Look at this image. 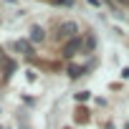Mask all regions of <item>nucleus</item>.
Here are the masks:
<instances>
[{"mask_svg": "<svg viewBox=\"0 0 129 129\" xmlns=\"http://www.w3.org/2000/svg\"><path fill=\"white\" fill-rule=\"evenodd\" d=\"M76 30H79V25L74 20H66V23H61L56 28V36L58 38H76Z\"/></svg>", "mask_w": 129, "mask_h": 129, "instance_id": "obj_1", "label": "nucleus"}, {"mask_svg": "<svg viewBox=\"0 0 129 129\" xmlns=\"http://www.w3.org/2000/svg\"><path fill=\"white\" fill-rule=\"evenodd\" d=\"M43 38H46V30H43L41 25H33V28H30V41H33V43H41Z\"/></svg>", "mask_w": 129, "mask_h": 129, "instance_id": "obj_3", "label": "nucleus"}, {"mask_svg": "<svg viewBox=\"0 0 129 129\" xmlns=\"http://www.w3.org/2000/svg\"><path fill=\"white\" fill-rule=\"evenodd\" d=\"M18 53H30V43L28 41H15V46H13Z\"/></svg>", "mask_w": 129, "mask_h": 129, "instance_id": "obj_5", "label": "nucleus"}, {"mask_svg": "<svg viewBox=\"0 0 129 129\" xmlns=\"http://www.w3.org/2000/svg\"><path fill=\"white\" fill-rule=\"evenodd\" d=\"M84 71H86V66H76V63H71V66H69V76H71V79H79Z\"/></svg>", "mask_w": 129, "mask_h": 129, "instance_id": "obj_4", "label": "nucleus"}, {"mask_svg": "<svg viewBox=\"0 0 129 129\" xmlns=\"http://www.w3.org/2000/svg\"><path fill=\"white\" fill-rule=\"evenodd\" d=\"M76 99H79V101H86V99H89V94H86V91H81V94H76Z\"/></svg>", "mask_w": 129, "mask_h": 129, "instance_id": "obj_7", "label": "nucleus"}, {"mask_svg": "<svg viewBox=\"0 0 129 129\" xmlns=\"http://www.w3.org/2000/svg\"><path fill=\"white\" fill-rule=\"evenodd\" d=\"M53 5H63V8H71L74 3H71V0H53Z\"/></svg>", "mask_w": 129, "mask_h": 129, "instance_id": "obj_6", "label": "nucleus"}, {"mask_svg": "<svg viewBox=\"0 0 129 129\" xmlns=\"http://www.w3.org/2000/svg\"><path fill=\"white\" fill-rule=\"evenodd\" d=\"M116 3H121V5H129V0H116Z\"/></svg>", "mask_w": 129, "mask_h": 129, "instance_id": "obj_9", "label": "nucleus"}, {"mask_svg": "<svg viewBox=\"0 0 129 129\" xmlns=\"http://www.w3.org/2000/svg\"><path fill=\"white\" fill-rule=\"evenodd\" d=\"M121 79H129V69H124V71H121Z\"/></svg>", "mask_w": 129, "mask_h": 129, "instance_id": "obj_8", "label": "nucleus"}, {"mask_svg": "<svg viewBox=\"0 0 129 129\" xmlns=\"http://www.w3.org/2000/svg\"><path fill=\"white\" fill-rule=\"evenodd\" d=\"M79 48H81V38L76 36L74 41H69L66 46H63V56H66V58H71V56H76V53H79Z\"/></svg>", "mask_w": 129, "mask_h": 129, "instance_id": "obj_2", "label": "nucleus"}]
</instances>
